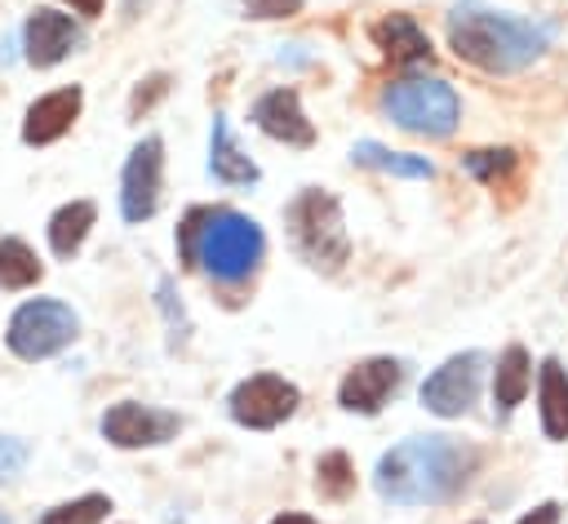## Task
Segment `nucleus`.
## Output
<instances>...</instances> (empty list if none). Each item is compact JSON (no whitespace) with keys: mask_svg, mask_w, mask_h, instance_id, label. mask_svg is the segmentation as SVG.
<instances>
[{"mask_svg":"<svg viewBox=\"0 0 568 524\" xmlns=\"http://www.w3.org/2000/svg\"><path fill=\"white\" fill-rule=\"evenodd\" d=\"M475 462V449L448 435H413L377 457L373 484L395 506H435L466 488Z\"/></svg>","mask_w":568,"mask_h":524,"instance_id":"nucleus-1","label":"nucleus"},{"mask_svg":"<svg viewBox=\"0 0 568 524\" xmlns=\"http://www.w3.org/2000/svg\"><path fill=\"white\" fill-rule=\"evenodd\" d=\"M448 44L462 62L493 71V75H510V71H519L546 53L550 27L488 9L479 0H457L448 13Z\"/></svg>","mask_w":568,"mask_h":524,"instance_id":"nucleus-2","label":"nucleus"},{"mask_svg":"<svg viewBox=\"0 0 568 524\" xmlns=\"http://www.w3.org/2000/svg\"><path fill=\"white\" fill-rule=\"evenodd\" d=\"M266 253L262 226L235 209H191L178 226V258L186 266H200L217 284H240L257 271Z\"/></svg>","mask_w":568,"mask_h":524,"instance_id":"nucleus-3","label":"nucleus"},{"mask_svg":"<svg viewBox=\"0 0 568 524\" xmlns=\"http://www.w3.org/2000/svg\"><path fill=\"white\" fill-rule=\"evenodd\" d=\"M284 222H288V240H293V249H297L311 266H320V271H337V266L346 262L351 240H346L342 204H337L328 191H320V187L297 191V200L288 204Z\"/></svg>","mask_w":568,"mask_h":524,"instance_id":"nucleus-4","label":"nucleus"},{"mask_svg":"<svg viewBox=\"0 0 568 524\" xmlns=\"http://www.w3.org/2000/svg\"><path fill=\"white\" fill-rule=\"evenodd\" d=\"M382 111L408 129V133H422V138H448L457 129V115H462V102L453 93L448 80H426V75H404V80H390L386 93H382Z\"/></svg>","mask_w":568,"mask_h":524,"instance_id":"nucleus-5","label":"nucleus"},{"mask_svg":"<svg viewBox=\"0 0 568 524\" xmlns=\"http://www.w3.org/2000/svg\"><path fill=\"white\" fill-rule=\"evenodd\" d=\"M75 329H80V320H75V311H71L67 302H58V298H36V302H22V306L13 311L4 342H9V351L22 355V360H44V355L62 351V346L75 337Z\"/></svg>","mask_w":568,"mask_h":524,"instance_id":"nucleus-6","label":"nucleus"},{"mask_svg":"<svg viewBox=\"0 0 568 524\" xmlns=\"http://www.w3.org/2000/svg\"><path fill=\"white\" fill-rule=\"evenodd\" d=\"M479 377H484V355L479 351H462V355L444 360L422 382V404L435 417H462L479 395Z\"/></svg>","mask_w":568,"mask_h":524,"instance_id":"nucleus-7","label":"nucleus"},{"mask_svg":"<svg viewBox=\"0 0 568 524\" xmlns=\"http://www.w3.org/2000/svg\"><path fill=\"white\" fill-rule=\"evenodd\" d=\"M231 417L240 426H253V431H271L280 426L293 409H297V386L275 377V373H257V377H244L235 391H231Z\"/></svg>","mask_w":568,"mask_h":524,"instance_id":"nucleus-8","label":"nucleus"},{"mask_svg":"<svg viewBox=\"0 0 568 524\" xmlns=\"http://www.w3.org/2000/svg\"><path fill=\"white\" fill-rule=\"evenodd\" d=\"M160 169H164V142L160 138H142L129 151L124 178H120V213H124V222H146L160 209Z\"/></svg>","mask_w":568,"mask_h":524,"instance_id":"nucleus-9","label":"nucleus"},{"mask_svg":"<svg viewBox=\"0 0 568 524\" xmlns=\"http://www.w3.org/2000/svg\"><path fill=\"white\" fill-rule=\"evenodd\" d=\"M404 386V364L399 360H390V355H373V360H364V364H355L346 377H342V386H337V404L346 409V413H382V404L395 395Z\"/></svg>","mask_w":568,"mask_h":524,"instance_id":"nucleus-10","label":"nucleus"},{"mask_svg":"<svg viewBox=\"0 0 568 524\" xmlns=\"http://www.w3.org/2000/svg\"><path fill=\"white\" fill-rule=\"evenodd\" d=\"M178 413H164V409H146V404H111L102 413V435L115 444V449H151V444H164L178 435Z\"/></svg>","mask_w":568,"mask_h":524,"instance_id":"nucleus-11","label":"nucleus"},{"mask_svg":"<svg viewBox=\"0 0 568 524\" xmlns=\"http://www.w3.org/2000/svg\"><path fill=\"white\" fill-rule=\"evenodd\" d=\"M80 40H84L80 27H75L67 13H58V9H36V13L27 18V27H22V44H27V62H31V67H53V62H62Z\"/></svg>","mask_w":568,"mask_h":524,"instance_id":"nucleus-12","label":"nucleus"},{"mask_svg":"<svg viewBox=\"0 0 568 524\" xmlns=\"http://www.w3.org/2000/svg\"><path fill=\"white\" fill-rule=\"evenodd\" d=\"M253 124H257L266 138L288 142V147H311V142H315V129H311V120L302 115V102H297L293 89H271V93H262L257 107H253Z\"/></svg>","mask_w":568,"mask_h":524,"instance_id":"nucleus-13","label":"nucleus"},{"mask_svg":"<svg viewBox=\"0 0 568 524\" xmlns=\"http://www.w3.org/2000/svg\"><path fill=\"white\" fill-rule=\"evenodd\" d=\"M80 102H84V93H80L75 84L36 98V102L27 107V120H22V142L44 147V142H53V138H62V133L71 129V120L80 115Z\"/></svg>","mask_w":568,"mask_h":524,"instance_id":"nucleus-14","label":"nucleus"},{"mask_svg":"<svg viewBox=\"0 0 568 524\" xmlns=\"http://www.w3.org/2000/svg\"><path fill=\"white\" fill-rule=\"evenodd\" d=\"M373 40H377V49H382L395 67H408V62H426V58H430V40H426V31H422L408 13L382 18V22L373 27Z\"/></svg>","mask_w":568,"mask_h":524,"instance_id":"nucleus-15","label":"nucleus"},{"mask_svg":"<svg viewBox=\"0 0 568 524\" xmlns=\"http://www.w3.org/2000/svg\"><path fill=\"white\" fill-rule=\"evenodd\" d=\"M209 169L213 178L231 182V187H244V182H257V164L235 147L231 138V124L226 115H213V138H209Z\"/></svg>","mask_w":568,"mask_h":524,"instance_id":"nucleus-16","label":"nucleus"},{"mask_svg":"<svg viewBox=\"0 0 568 524\" xmlns=\"http://www.w3.org/2000/svg\"><path fill=\"white\" fill-rule=\"evenodd\" d=\"M537 395H541V431L550 440H568V373H564L559 360L541 364Z\"/></svg>","mask_w":568,"mask_h":524,"instance_id":"nucleus-17","label":"nucleus"},{"mask_svg":"<svg viewBox=\"0 0 568 524\" xmlns=\"http://www.w3.org/2000/svg\"><path fill=\"white\" fill-rule=\"evenodd\" d=\"M93 218H98V209H93L89 200H71V204H62V209L49 218V249H53L58 258H71V253L84 244Z\"/></svg>","mask_w":568,"mask_h":524,"instance_id":"nucleus-18","label":"nucleus"},{"mask_svg":"<svg viewBox=\"0 0 568 524\" xmlns=\"http://www.w3.org/2000/svg\"><path fill=\"white\" fill-rule=\"evenodd\" d=\"M351 160L364 164V169H382V173H395V178H430L435 164L426 155H408V151H390L382 142H355L351 147Z\"/></svg>","mask_w":568,"mask_h":524,"instance_id":"nucleus-19","label":"nucleus"},{"mask_svg":"<svg viewBox=\"0 0 568 524\" xmlns=\"http://www.w3.org/2000/svg\"><path fill=\"white\" fill-rule=\"evenodd\" d=\"M528 382H532V360L524 346H506L501 360H497V373H493V400L510 413L524 395H528Z\"/></svg>","mask_w":568,"mask_h":524,"instance_id":"nucleus-20","label":"nucleus"},{"mask_svg":"<svg viewBox=\"0 0 568 524\" xmlns=\"http://www.w3.org/2000/svg\"><path fill=\"white\" fill-rule=\"evenodd\" d=\"M40 280V258L22 240H0V289H27Z\"/></svg>","mask_w":568,"mask_h":524,"instance_id":"nucleus-21","label":"nucleus"},{"mask_svg":"<svg viewBox=\"0 0 568 524\" xmlns=\"http://www.w3.org/2000/svg\"><path fill=\"white\" fill-rule=\"evenodd\" d=\"M106 511H111V502L102 493H84L75 502H62V506L44 511L40 524H98V520H106Z\"/></svg>","mask_w":568,"mask_h":524,"instance_id":"nucleus-22","label":"nucleus"},{"mask_svg":"<svg viewBox=\"0 0 568 524\" xmlns=\"http://www.w3.org/2000/svg\"><path fill=\"white\" fill-rule=\"evenodd\" d=\"M315 484L324 497H346L351 484H355V471H351V457L346 453H324L320 466H315Z\"/></svg>","mask_w":568,"mask_h":524,"instance_id":"nucleus-23","label":"nucleus"},{"mask_svg":"<svg viewBox=\"0 0 568 524\" xmlns=\"http://www.w3.org/2000/svg\"><path fill=\"white\" fill-rule=\"evenodd\" d=\"M462 164H466L470 178H479V182H497V178H506V173L519 164V155H515L510 147H497V151H470Z\"/></svg>","mask_w":568,"mask_h":524,"instance_id":"nucleus-24","label":"nucleus"},{"mask_svg":"<svg viewBox=\"0 0 568 524\" xmlns=\"http://www.w3.org/2000/svg\"><path fill=\"white\" fill-rule=\"evenodd\" d=\"M22 466H27V444H22V440L0 435V484H4V480H13Z\"/></svg>","mask_w":568,"mask_h":524,"instance_id":"nucleus-25","label":"nucleus"},{"mask_svg":"<svg viewBox=\"0 0 568 524\" xmlns=\"http://www.w3.org/2000/svg\"><path fill=\"white\" fill-rule=\"evenodd\" d=\"M248 18H293L302 9V0H244Z\"/></svg>","mask_w":568,"mask_h":524,"instance_id":"nucleus-26","label":"nucleus"},{"mask_svg":"<svg viewBox=\"0 0 568 524\" xmlns=\"http://www.w3.org/2000/svg\"><path fill=\"white\" fill-rule=\"evenodd\" d=\"M164 89H169V75H151L146 84H138V89H133V102H129V111H133V115H138V111H146V107H151V102H155Z\"/></svg>","mask_w":568,"mask_h":524,"instance_id":"nucleus-27","label":"nucleus"},{"mask_svg":"<svg viewBox=\"0 0 568 524\" xmlns=\"http://www.w3.org/2000/svg\"><path fill=\"white\" fill-rule=\"evenodd\" d=\"M519 524H559V506H555V502H541V506L528 511Z\"/></svg>","mask_w":568,"mask_h":524,"instance_id":"nucleus-28","label":"nucleus"},{"mask_svg":"<svg viewBox=\"0 0 568 524\" xmlns=\"http://www.w3.org/2000/svg\"><path fill=\"white\" fill-rule=\"evenodd\" d=\"M75 13H84V18H98L102 13V0H67Z\"/></svg>","mask_w":568,"mask_h":524,"instance_id":"nucleus-29","label":"nucleus"},{"mask_svg":"<svg viewBox=\"0 0 568 524\" xmlns=\"http://www.w3.org/2000/svg\"><path fill=\"white\" fill-rule=\"evenodd\" d=\"M271 524H315V520L311 515H275Z\"/></svg>","mask_w":568,"mask_h":524,"instance_id":"nucleus-30","label":"nucleus"},{"mask_svg":"<svg viewBox=\"0 0 568 524\" xmlns=\"http://www.w3.org/2000/svg\"><path fill=\"white\" fill-rule=\"evenodd\" d=\"M0 524H9V515H4V511H0Z\"/></svg>","mask_w":568,"mask_h":524,"instance_id":"nucleus-31","label":"nucleus"}]
</instances>
